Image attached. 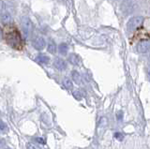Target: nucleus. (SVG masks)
<instances>
[{"label":"nucleus","mask_w":150,"mask_h":149,"mask_svg":"<svg viewBox=\"0 0 150 149\" xmlns=\"http://www.w3.org/2000/svg\"><path fill=\"white\" fill-rule=\"evenodd\" d=\"M71 77H72V80L76 83H81V76H80V74L78 71H73L71 72Z\"/></svg>","instance_id":"f8f14e48"},{"label":"nucleus","mask_w":150,"mask_h":149,"mask_svg":"<svg viewBox=\"0 0 150 149\" xmlns=\"http://www.w3.org/2000/svg\"><path fill=\"white\" fill-rule=\"evenodd\" d=\"M63 85L64 86L67 88V89H72L73 85H72V82L69 80V78H65L64 81H63Z\"/></svg>","instance_id":"4468645a"},{"label":"nucleus","mask_w":150,"mask_h":149,"mask_svg":"<svg viewBox=\"0 0 150 149\" xmlns=\"http://www.w3.org/2000/svg\"><path fill=\"white\" fill-rule=\"evenodd\" d=\"M36 61L37 62H39V63H40V64H48L49 63V61H50V58L47 56V55H45V54H39L37 56V58H36Z\"/></svg>","instance_id":"9d476101"},{"label":"nucleus","mask_w":150,"mask_h":149,"mask_svg":"<svg viewBox=\"0 0 150 149\" xmlns=\"http://www.w3.org/2000/svg\"><path fill=\"white\" fill-rule=\"evenodd\" d=\"M136 5H135V1L134 0H125V2L123 3L121 8L122 11H123L125 14H130L132 13L135 10Z\"/></svg>","instance_id":"7ed1b4c3"},{"label":"nucleus","mask_w":150,"mask_h":149,"mask_svg":"<svg viewBox=\"0 0 150 149\" xmlns=\"http://www.w3.org/2000/svg\"><path fill=\"white\" fill-rule=\"evenodd\" d=\"M73 97H74L76 100H80L82 99V95H81V93H80L79 91H75V92H73Z\"/></svg>","instance_id":"dca6fc26"},{"label":"nucleus","mask_w":150,"mask_h":149,"mask_svg":"<svg viewBox=\"0 0 150 149\" xmlns=\"http://www.w3.org/2000/svg\"><path fill=\"white\" fill-rule=\"evenodd\" d=\"M1 36H2V35H1V30H0V38H1Z\"/></svg>","instance_id":"b1692460"},{"label":"nucleus","mask_w":150,"mask_h":149,"mask_svg":"<svg viewBox=\"0 0 150 149\" xmlns=\"http://www.w3.org/2000/svg\"><path fill=\"white\" fill-rule=\"evenodd\" d=\"M0 20H1L2 24L5 25H11L12 23V18H11V15L9 14L8 11H5L3 13H1V15H0Z\"/></svg>","instance_id":"0eeeda50"},{"label":"nucleus","mask_w":150,"mask_h":149,"mask_svg":"<svg viewBox=\"0 0 150 149\" xmlns=\"http://www.w3.org/2000/svg\"><path fill=\"white\" fill-rule=\"evenodd\" d=\"M69 62L70 64H72V65H77L78 62H79V58L76 54H69Z\"/></svg>","instance_id":"9b49d317"},{"label":"nucleus","mask_w":150,"mask_h":149,"mask_svg":"<svg viewBox=\"0 0 150 149\" xmlns=\"http://www.w3.org/2000/svg\"><path fill=\"white\" fill-rule=\"evenodd\" d=\"M147 76H148V78L150 79V68L147 69Z\"/></svg>","instance_id":"5701e85b"},{"label":"nucleus","mask_w":150,"mask_h":149,"mask_svg":"<svg viewBox=\"0 0 150 149\" xmlns=\"http://www.w3.org/2000/svg\"><path fill=\"white\" fill-rule=\"evenodd\" d=\"M4 8H5V4L3 2H0V11L4 10Z\"/></svg>","instance_id":"4be33fe9"},{"label":"nucleus","mask_w":150,"mask_h":149,"mask_svg":"<svg viewBox=\"0 0 150 149\" xmlns=\"http://www.w3.org/2000/svg\"><path fill=\"white\" fill-rule=\"evenodd\" d=\"M4 39L6 40V42L12 47L13 49L21 50L23 47V41L21 37V34L16 26H14L12 24L5 25L4 28Z\"/></svg>","instance_id":"f257e3e1"},{"label":"nucleus","mask_w":150,"mask_h":149,"mask_svg":"<svg viewBox=\"0 0 150 149\" xmlns=\"http://www.w3.org/2000/svg\"><path fill=\"white\" fill-rule=\"evenodd\" d=\"M8 131V127L4 122H0V132L7 133Z\"/></svg>","instance_id":"2eb2a0df"},{"label":"nucleus","mask_w":150,"mask_h":149,"mask_svg":"<svg viewBox=\"0 0 150 149\" xmlns=\"http://www.w3.org/2000/svg\"><path fill=\"white\" fill-rule=\"evenodd\" d=\"M5 149H11V148H9V147H6V148H5Z\"/></svg>","instance_id":"393cba45"},{"label":"nucleus","mask_w":150,"mask_h":149,"mask_svg":"<svg viewBox=\"0 0 150 149\" xmlns=\"http://www.w3.org/2000/svg\"><path fill=\"white\" fill-rule=\"evenodd\" d=\"M26 148L27 149H40V147H38L37 145H35V144L30 143L26 144Z\"/></svg>","instance_id":"f3484780"},{"label":"nucleus","mask_w":150,"mask_h":149,"mask_svg":"<svg viewBox=\"0 0 150 149\" xmlns=\"http://www.w3.org/2000/svg\"><path fill=\"white\" fill-rule=\"evenodd\" d=\"M36 141L39 143H40V144H44L45 143V141L42 138H36Z\"/></svg>","instance_id":"aec40b11"},{"label":"nucleus","mask_w":150,"mask_h":149,"mask_svg":"<svg viewBox=\"0 0 150 149\" xmlns=\"http://www.w3.org/2000/svg\"><path fill=\"white\" fill-rule=\"evenodd\" d=\"M32 45L36 50L41 51V50L44 49L46 43H45V40L43 38H41V37H38V38H35L34 40H33Z\"/></svg>","instance_id":"39448f33"},{"label":"nucleus","mask_w":150,"mask_h":149,"mask_svg":"<svg viewBox=\"0 0 150 149\" xmlns=\"http://www.w3.org/2000/svg\"><path fill=\"white\" fill-rule=\"evenodd\" d=\"M148 59H149V62H150V54H149V58Z\"/></svg>","instance_id":"a878e982"},{"label":"nucleus","mask_w":150,"mask_h":149,"mask_svg":"<svg viewBox=\"0 0 150 149\" xmlns=\"http://www.w3.org/2000/svg\"><path fill=\"white\" fill-rule=\"evenodd\" d=\"M5 145H6V141H5L4 139L0 138V149H1L2 147H4Z\"/></svg>","instance_id":"6ab92c4d"},{"label":"nucleus","mask_w":150,"mask_h":149,"mask_svg":"<svg viewBox=\"0 0 150 149\" xmlns=\"http://www.w3.org/2000/svg\"><path fill=\"white\" fill-rule=\"evenodd\" d=\"M47 51H48L50 54H53L56 53V44L53 40H49L48 46H47Z\"/></svg>","instance_id":"1a4fd4ad"},{"label":"nucleus","mask_w":150,"mask_h":149,"mask_svg":"<svg viewBox=\"0 0 150 149\" xmlns=\"http://www.w3.org/2000/svg\"><path fill=\"white\" fill-rule=\"evenodd\" d=\"M122 116H123V114H122V112H118V113H117V120H121L122 119Z\"/></svg>","instance_id":"412c9836"},{"label":"nucleus","mask_w":150,"mask_h":149,"mask_svg":"<svg viewBox=\"0 0 150 149\" xmlns=\"http://www.w3.org/2000/svg\"><path fill=\"white\" fill-rule=\"evenodd\" d=\"M58 50H59V53L63 55H66L68 53V45L66 43H61L58 47Z\"/></svg>","instance_id":"ddd939ff"},{"label":"nucleus","mask_w":150,"mask_h":149,"mask_svg":"<svg viewBox=\"0 0 150 149\" xmlns=\"http://www.w3.org/2000/svg\"><path fill=\"white\" fill-rule=\"evenodd\" d=\"M143 23H144V18L142 16H136V17L130 18L128 22V24H127V30L129 32H132L137 28H139V27L142 25Z\"/></svg>","instance_id":"f03ea898"},{"label":"nucleus","mask_w":150,"mask_h":149,"mask_svg":"<svg viewBox=\"0 0 150 149\" xmlns=\"http://www.w3.org/2000/svg\"><path fill=\"white\" fill-rule=\"evenodd\" d=\"M22 24H23V31H25V35L27 36L28 32L30 30V27H31V21L28 19L27 17H23Z\"/></svg>","instance_id":"6e6552de"},{"label":"nucleus","mask_w":150,"mask_h":149,"mask_svg":"<svg viewBox=\"0 0 150 149\" xmlns=\"http://www.w3.org/2000/svg\"><path fill=\"white\" fill-rule=\"evenodd\" d=\"M137 50L141 54L150 52V40H143L137 44Z\"/></svg>","instance_id":"20e7f679"},{"label":"nucleus","mask_w":150,"mask_h":149,"mask_svg":"<svg viewBox=\"0 0 150 149\" xmlns=\"http://www.w3.org/2000/svg\"><path fill=\"white\" fill-rule=\"evenodd\" d=\"M54 66L58 71H65L67 68V62L62 58H55L54 61Z\"/></svg>","instance_id":"423d86ee"},{"label":"nucleus","mask_w":150,"mask_h":149,"mask_svg":"<svg viewBox=\"0 0 150 149\" xmlns=\"http://www.w3.org/2000/svg\"><path fill=\"white\" fill-rule=\"evenodd\" d=\"M115 138H116L118 141H122V140H123V135H122V133H120V132H116L115 134Z\"/></svg>","instance_id":"a211bd4d"}]
</instances>
